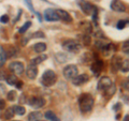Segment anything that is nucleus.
Masks as SVG:
<instances>
[{"instance_id": "4468645a", "label": "nucleus", "mask_w": 129, "mask_h": 121, "mask_svg": "<svg viewBox=\"0 0 129 121\" xmlns=\"http://www.w3.org/2000/svg\"><path fill=\"white\" fill-rule=\"evenodd\" d=\"M56 13H57L59 19H61V21H63L64 23H71L72 22L71 15L68 13L67 11L61 10V9H57V10H56Z\"/></svg>"}, {"instance_id": "5701e85b", "label": "nucleus", "mask_w": 129, "mask_h": 121, "mask_svg": "<svg viewBox=\"0 0 129 121\" xmlns=\"http://www.w3.org/2000/svg\"><path fill=\"white\" fill-rule=\"evenodd\" d=\"M7 83L9 85H13V86H15V84L17 83V77H16L15 75H10L7 77Z\"/></svg>"}, {"instance_id": "412c9836", "label": "nucleus", "mask_w": 129, "mask_h": 121, "mask_svg": "<svg viewBox=\"0 0 129 121\" xmlns=\"http://www.w3.org/2000/svg\"><path fill=\"white\" fill-rule=\"evenodd\" d=\"M6 59H7V51H5V49L0 46V67L5 64Z\"/></svg>"}, {"instance_id": "6e6552de", "label": "nucleus", "mask_w": 129, "mask_h": 121, "mask_svg": "<svg viewBox=\"0 0 129 121\" xmlns=\"http://www.w3.org/2000/svg\"><path fill=\"white\" fill-rule=\"evenodd\" d=\"M28 104L34 108H42L45 105V100L41 96H32L28 101Z\"/></svg>"}, {"instance_id": "e433bc0d", "label": "nucleus", "mask_w": 129, "mask_h": 121, "mask_svg": "<svg viewBox=\"0 0 129 121\" xmlns=\"http://www.w3.org/2000/svg\"><path fill=\"white\" fill-rule=\"evenodd\" d=\"M128 118H129V116H128V114L125 116V118H124V121H128Z\"/></svg>"}, {"instance_id": "dca6fc26", "label": "nucleus", "mask_w": 129, "mask_h": 121, "mask_svg": "<svg viewBox=\"0 0 129 121\" xmlns=\"http://www.w3.org/2000/svg\"><path fill=\"white\" fill-rule=\"evenodd\" d=\"M45 49H46V44L43 43V42L36 43L34 45V50L38 54H41V53H43V51H45Z\"/></svg>"}, {"instance_id": "9b49d317", "label": "nucleus", "mask_w": 129, "mask_h": 121, "mask_svg": "<svg viewBox=\"0 0 129 121\" xmlns=\"http://www.w3.org/2000/svg\"><path fill=\"white\" fill-rule=\"evenodd\" d=\"M89 80V76L87 74H81V75H76L75 77L72 78V84L74 86H82V85L86 84Z\"/></svg>"}, {"instance_id": "f257e3e1", "label": "nucleus", "mask_w": 129, "mask_h": 121, "mask_svg": "<svg viewBox=\"0 0 129 121\" xmlns=\"http://www.w3.org/2000/svg\"><path fill=\"white\" fill-rule=\"evenodd\" d=\"M94 103H95V100L90 94H88V93L82 94L81 95V98H80V100H79L80 110L82 112L90 111L91 108L94 107Z\"/></svg>"}, {"instance_id": "7c9ffc66", "label": "nucleus", "mask_w": 129, "mask_h": 121, "mask_svg": "<svg viewBox=\"0 0 129 121\" xmlns=\"http://www.w3.org/2000/svg\"><path fill=\"white\" fill-rule=\"evenodd\" d=\"M8 22H9V16H8V15H2L1 17H0V23L7 24Z\"/></svg>"}, {"instance_id": "0eeeda50", "label": "nucleus", "mask_w": 129, "mask_h": 121, "mask_svg": "<svg viewBox=\"0 0 129 121\" xmlns=\"http://www.w3.org/2000/svg\"><path fill=\"white\" fill-rule=\"evenodd\" d=\"M9 69L14 75L19 76V75H22L23 72H24V64L22 62L14 61V62H11L9 64Z\"/></svg>"}, {"instance_id": "f8f14e48", "label": "nucleus", "mask_w": 129, "mask_h": 121, "mask_svg": "<svg viewBox=\"0 0 129 121\" xmlns=\"http://www.w3.org/2000/svg\"><path fill=\"white\" fill-rule=\"evenodd\" d=\"M44 18L47 22H56L59 19L57 13H56V10L54 9H47L44 11Z\"/></svg>"}, {"instance_id": "39448f33", "label": "nucleus", "mask_w": 129, "mask_h": 121, "mask_svg": "<svg viewBox=\"0 0 129 121\" xmlns=\"http://www.w3.org/2000/svg\"><path fill=\"white\" fill-rule=\"evenodd\" d=\"M62 48L66 51H69V53H78V51L82 48V45L73 40H67L62 43Z\"/></svg>"}, {"instance_id": "1a4fd4ad", "label": "nucleus", "mask_w": 129, "mask_h": 121, "mask_svg": "<svg viewBox=\"0 0 129 121\" xmlns=\"http://www.w3.org/2000/svg\"><path fill=\"white\" fill-rule=\"evenodd\" d=\"M123 64V59L119 57V56H113L112 60H111V69H112V72L115 73L117 72L118 70H120V67Z\"/></svg>"}, {"instance_id": "9d476101", "label": "nucleus", "mask_w": 129, "mask_h": 121, "mask_svg": "<svg viewBox=\"0 0 129 121\" xmlns=\"http://www.w3.org/2000/svg\"><path fill=\"white\" fill-rule=\"evenodd\" d=\"M111 9L116 12H126L127 7L122 1V0H112L111 2Z\"/></svg>"}, {"instance_id": "20e7f679", "label": "nucleus", "mask_w": 129, "mask_h": 121, "mask_svg": "<svg viewBox=\"0 0 129 121\" xmlns=\"http://www.w3.org/2000/svg\"><path fill=\"white\" fill-rule=\"evenodd\" d=\"M57 80V76H56V73L52 70H47L43 73L42 77H41V84L43 86H46V87H50V86H53V85L56 83Z\"/></svg>"}, {"instance_id": "2eb2a0df", "label": "nucleus", "mask_w": 129, "mask_h": 121, "mask_svg": "<svg viewBox=\"0 0 129 121\" xmlns=\"http://www.w3.org/2000/svg\"><path fill=\"white\" fill-rule=\"evenodd\" d=\"M102 68H103V63L101 60H99V59H97L96 61L91 64V71H92V73H94L95 75H99L100 74V72H101L102 70Z\"/></svg>"}, {"instance_id": "aec40b11", "label": "nucleus", "mask_w": 129, "mask_h": 121, "mask_svg": "<svg viewBox=\"0 0 129 121\" xmlns=\"http://www.w3.org/2000/svg\"><path fill=\"white\" fill-rule=\"evenodd\" d=\"M13 110L16 115H18V116H23V115H25V112H26V109H25V107H23V106H19V105H15L13 106Z\"/></svg>"}, {"instance_id": "b1692460", "label": "nucleus", "mask_w": 129, "mask_h": 121, "mask_svg": "<svg viewBox=\"0 0 129 121\" xmlns=\"http://www.w3.org/2000/svg\"><path fill=\"white\" fill-rule=\"evenodd\" d=\"M82 40H83V43L85 44V45H89V44H90V42H91L90 34H89V33H85V34H83Z\"/></svg>"}, {"instance_id": "cd10ccee", "label": "nucleus", "mask_w": 129, "mask_h": 121, "mask_svg": "<svg viewBox=\"0 0 129 121\" xmlns=\"http://www.w3.org/2000/svg\"><path fill=\"white\" fill-rule=\"evenodd\" d=\"M128 24V21L126 19V21H119L117 23V25H116V27L118 28V29H124L125 27H126V25Z\"/></svg>"}, {"instance_id": "4be33fe9", "label": "nucleus", "mask_w": 129, "mask_h": 121, "mask_svg": "<svg viewBox=\"0 0 129 121\" xmlns=\"http://www.w3.org/2000/svg\"><path fill=\"white\" fill-rule=\"evenodd\" d=\"M14 115H15V112H14V110H13V107L8 108L7 111H5V118H6V119H12Z\"/></svg>"}, {"instance_id": "4c0bfd02", "label": "nucleus", "mask_w": 129, "mask_h": 121, "mask_svg": "<svg viewBox=\"0 0 129 121\" xmlns=\"http://www.w3.org/2000/svg\"><path fill=\"white\" fill-rule=\"evenodd\" d=\"M38 121H41V120H38Z\"/></svg>"}, {"instance_id": "c85d7f7f", "label": "nucleus", "mask_w": 129, "mask_h": 121, "mask_svg": "<svg viewBox=\"0 0 129 121\" xmlns=\"http://www.w3.org/2000/svg\"><path fill=\"white\" fill-rule=\"evenodd\" d=\"M7 98H8V100H9V101H14L15 98H16V92L15 91H10L9 93H8Z\"/></svg>"}, {"instance_id": "72a5a7b5", "label": "nucleus", "mask_w": 129, "mask_h": 121, "mask_svg": "<svg viewBox=\"0 0 129 121\" xmlns=\"http://www.w3.org/2000/svg\"><path fill=\"white\" fill-rule=\"evenodd\" d=\"M5 106H6V103H5V101L0 99V109H3V108H5Z\"/></svg>"}, {"instance_id": "a878e982", "label": "nucleus", "mask_w": 129, "mask_h": 121, "mask_svg": "<svg viewBox=\"0 0 129 121\" xmlns=\"http://www.w3.org/2000/svg\"><path fill=\"white\" fill-rule=\"evenodd\" d=\"M129 62H128V59H126L125 60V62H123V64H122V67H120V69H122V71L124 72V73H128V69H129Z\"/></svg>"}, {"instance_id": "a211bd4d", "label": "nucleus", "mask_w": 129, "mask_h": 121, "mask_svg": "<svg viewBox=\"0 0 129 121\" xmlns=\"http://www.w3.org/2000/svg\"><path fill=\"white\" fill-rule=\"evenodd\" d=\"M41 117H42V114L40 111H32L28 116V121H38L41 119Z\"/></svg>"}, {"instance_id": "473e14b6", "label": "nucleus", "mask_w": 129, "mask_h": 121, "mask_svg": "<svg viewBox=\"0 0 129 121\" xmlns=\"http://www.w3.org/2000/svg\"><path fill=\"white\" fill-rule=\"evenodd\" d=\"M15 86H16L17 89H22V88H23V83L22 82H18V80H17V83L15 84Z\"/></svg>"}, {"instance_id": "f704fd0d", "label": "nucleus", "mask_w": 129, "mask_h": 121, "mask_svg": "<svg viewBox=\"0 0 129 121\" xmlns=\"http://www.w3.org/2000/svg\"><path fill=\"white\" fill-rule=\"evenodd\" d=\"M5 76H6V74L3 73V72L0 71V80H3V79H5Z\"/></svg>"}, {"instance_id": "6ab92c4d", "label": "nucleus", "mask_w": 129, "mask_h": 121, "mask_svg": "<svg viewBox=\"0 0 129 121\" xmlns=\"http://www.w3.org/2000/svg\"><path fill=\"white\" fill-rule=\"evenodd\" d=\"M44 116H45V118H46L47 120H50V121H60V120L58 119V117L56 116L52 110H47Z\"/></svg>"}, {"instance_id": "7ed1b4c3", "label": "nucleus", "mask_w": 129, "mask_h": 121, "mask_svg": "<svg viewBox=\"0 0 129 121\" xmlns=\"http://www.w3.org/2000/svg\"><path fill=\"white\" fill-rule=\"evenodd\" d=\"M97 88H98V90L104 92V93H109L110 90L112 92H114V86L112 84V80L109 77H107V76H103V77L99 79Z\"/></svg>"}, {"instance_id": "2f4dec72", "label": "nucleus", "mask_w": 129, "mask_h": 121, "mask_svg": "<svg viewBox=\"0 0 129 121\" xmlns=\"http://www.w3.org/2000/svg\"><path fill=\"white\" fill-rule=\"evenodd\" d=\"M38 37H40V38H44V33H43V32H36L35 35H34L32 38H38Z\"/></svg>"}, {"instance_id": "393cba45", "label": "nucleus", "mask_w": 129, "mask_h": 121, "mask_svg": "<svg viewBox=\"0 0 129 121\" xmlns=\"http://www.w3.org/2000/svg\"><path fill=\"white\" fill-rule=\"evenodd\" d=\"M31 26V23L30 22H26L25 24H24V25H23V27L21 28V29H19V33H25V32L28 30V28H29Z\"/></svg>"}, {"instance_id": "bb28decb", "label": "nucleus", "mask_w": 129, "mask_h": 121, "mask_svg": "<svg viewBox=\"0 0 129 121\" xmlns=\"http://www.w3.org/2000/svg\"><path fill=\"white\" fill-rule=\"evenodd\" d=\"M24 2H25V5L28 7V9H29L31 12H34L35 13V8H34V5H32V1L31 0H24Z\"/></svg>"}, {"instance_id": "c756f323", "label": "nucleus", "mask_w": 129, "mask_h": 121, "mask_svg": "<svg viewBox=\"0 0 129 121\" xmlns=\"http://www.w3.org/2000/svg\"><path fill=\"white\" fill-rule=\"evenodd\" d=\"M123 51L126 55L129 54V44H128V41H126V42L123 44Z\"/></svg>"}, {"instance_id": "c9c22d12", "label": "nucleus", "mask_w": 129, "mask_h": 121, "mask_svg": "<svg viewBox=\"0 0 129 121\" xmlns=\"http://www.w3.org/2000/svg\"><path fill=\"white\" fill-rule=\"evenodd\" d=\"M0 92H2V93H5L6 92V88L2 87V85H0Z\"/></svg>"}, {"instance_id": "ddd939ff", "label": "nucleus", "mask_w": 129, "mask_h": 121, "mask_svg": "<svg viewBox=\"0 0 129 121\" xmlns=\"http://www.w3.org/2000/svg\"><path fill=\"white\" fill-rule=\"evenodd\" d=\"M38 75V69L37 66H32V64L29 63V66L26 69V76L29 79H35Z\"/></svg>"}, {"instance_id": "f03ea898", "label": "nucleus", "mask_w": 129, "mask_h": 121, "mask_svg": "<svg viewBox=\"0 0 129 121\" xmlns=\"http://www.w3.org/2000/svg\"><path fill=\"white\" fill-rule=\"evenodd\" d=\"M79 6L81 7V9L82 11L85 13L86 15H91L92 16V19H94V22L97 23V16H98V9L95 7L90 5L89 2L85 1V0H79Z\"/></svg>"}, {"instance_id": "f3484780", "label": "nucleus", "mask_w": 129, "mask_h": 121, "mask_svg": "<svg viewBox=\"0 0 129 121\" xmlns=\"http://www.w3.org/2000/svg\"><path fill=\"white\" fill-rule=\"evenodd\" d=\"M46 58H47V56H46V55H40L39 57L32 59L31 61H30V64H32V66H38V64L42 63Z\"/></svg>"}, {"instance_id": "423d86ee", "label": "nucleus", "mask_w": 129, "mask_h": 121, "mask_svg": "<svg viewBox=\"0 0 129 121\" xmlns=\"http://www.w3.org/2000/svg\"><path fill=\"white\" fill-rule=\"evenodd\" d=\"M63 75L68 79H72L78 75V68L74 64H69V66L64 67L63 69Z\"/></svg>"}]
</instances>
